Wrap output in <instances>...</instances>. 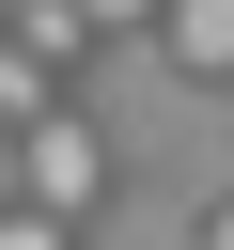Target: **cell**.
<instances>
[{"label": "cell", "mask_w": 234, "mask_h": 250, "mask_svg": "<svg viewBox=\"0 0 234 250\" xmlns=\"http://www.w3.org/2000/svg\"><path fill=\"white\" fill-rule=\"evenodd\" d=\"M0 250H78V234H62L47 203H0Z\"/></svg>", "instance_id": "cell-5"}, {"label": "cell", "mask_w": 234, "mask_h": 250, "mask_svg": "<svg viewBox=\"0 0 234 250\" xmlns=\"http://www.w3.org/2000/svg\"><path fill=\"white\" fill-rule=\"evenodd\" d=\"M0 203H16V125H0Z\"/></svg>", "instance_id": "cell-7"}, {"label": "cell", "mask_w": 234, "mask_h": 250, "mask_svg": "<svg viewBox=\"0 0 234 250\" xmlns=\"http://www.w3.org/2000/svg\"><path fill=\"white\" fill-rule=\"evenodd\" d=\"M0 47H16V62H78V47H94V16H78V0H16V31H0Z\"/></svg>", "instance_id": "cell-2"}, {"label": "cell", "mask_w": 234, "mask_h": 250, "mask_svg": "<svg viewBox=\"0 0 234 250\" xmlns=\"http://www.w3.org/2000/svg\"><path fill=\"white\" fill-rule=\"evenodd\" d=\"M0 31H16V0H0Z\"/></svg>", "instance_id": "cell-9"}, {"label": "cell", "mask_w": 234, "mask_h": 250, "mask_svg": "<svg viewBox=\"0 0 234 250\" xmlns=\"http://www.w3.org/2000/svg\"><path fill=\"white\" fill-rule=\"evenodd\" d=\"M203 250H234V203H218V219H203Z\"/></svg>", "instance_id": "cell-8"}, {"label": "cell", "mask_w": 234, "mask_h": 250, "mask_svg": "<svg viewBox=\"0 0 234 250\" xmlns=\"http://www.w3.org/2000/svg\"><path fill=\"white\" fill-rule=\"evenodd\" d=\"M78 16H94V31H125V16H172V0H78Z\"/></svg>", "instance_id": "cell-6"}, {"label": "cell", "mask_w": 234, "mask_h": 250, "mask_svg": "<svg viewBox=\"0 0 234 250\" xmlns=\"http://www.w3.org/2000/svg\"><path fill=\"white\" fill-rule=\"evenodd\" d=\"M94 188H109V141H94L78 109H47V125L16 141V203H47V219H78Z\"/></svg>", "instance_id": "cell-1"}, {"label": "cell", "mask_w": 234, "mask_h": 250, "mask_svg": "<svg viewBox=\"0 0 234 250\" xmlns=\"http://www.w3.org/2000/svg\"><path fill=\"white\" fill-rule=\"evenodd\" d=\"M156 31H172V47H187V62H203V78H234V0H172V16H156Z\"/></svg>", "instance_id": "cell-3"}, {"label": "cell", "mask_w": 234, "mask_h": 250, "mask_svg": "<svg viewBox=\"0 0 234 250\" xmlns=\"http://www.w3.org/2000/svg\"><path fill=\"white\" fill-rule=\"evenodd\" d=\"M47 109H62V94H47V62H16V47H0V125H16V141H31V125H47Z\"/></svg>", "instance_id": "cell-4"}]
</instances>
